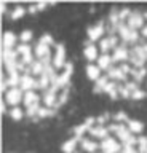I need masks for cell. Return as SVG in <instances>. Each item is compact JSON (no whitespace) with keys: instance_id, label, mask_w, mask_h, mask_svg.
Returning a JSON list of instances; mask_svg holds the SVG:
<instances>
[{"instance_id":"cell-32","label":"cell","mask_w":147,"mask_h":153,"mask_svg":"<svg viewBox=\"0 0 147 153\" xmlns=\"http://www.w3.org/2000/svg\"><path fill=\"white\" fill-rule=\"evenodd\" d=\"M54 115V110L53 108H48V107H42L39 110V115L37 117H40V118H48V117H53Z\"/></svg>"},{"instance_id":"cell-29","label":"cell","mask_w":147,"mask_h":153,"mask_svg":"<svg viewBox=\"0 0 147 153\" xmlns=\"http://www.w3.org/2000/svg\"><path fill=\"white\" fill-rule=\"evenodd\" d=\"M146 74H147V70L146 69H134V67H133V70H131V76L133 78H134V81H137V83H141L142 80L146 78Z\"/></svg>"},{"instance_id":"cell-30","label":"cell","mask_w":147,"mask_h":153,"mask_svg":"<svg viewBox=\"0 0 147 153\" xmlns=\"http://www.w3.org/2000/svg\"><path fill=\"white\" fill-rule=\"evenodd\" d=\"M7 85L10 88H19V83H21V75L19 74H15V75H8V78L5 80Z\"/></svg>"},{"instance_id":"cell-3","label":"cell","mask_w":147,"mask_h":153,"mask_svg":"<svg viewBox=\"0 0 147 153\" xmlns=\"http://www.w3.org/2000/svg\"><path fill=\"white\" fill-rule=\"evenodd\" d=\"M117 33H118V37H120V40L123 43H133V45H137V42H139V33H137V30L128 27L126 22L118 24V32Z\"/></svg>"},{"instance_id":"cell-49","label":"cell","mask_w":147,"mask_h":153,"mask_svg":"<svg viewBox=\"0 0 147 153\" xmlns=\"http://www.w3.org/2000/svg\"><path fill=\"white\" fill-rule=\"evenodd\" d=\"M5 10H7V5L2 3V13H5Z\"/></svg>"},{"instance_id":"cell-6","label":"cell","mask_w":147,"mask_h":153,"mask_svg":"<svg viewBox=\"0 0 147 153\" xmlns=\"http://www.w3.org/2000/svg\"><path fill=\"white\" fill-rule=\"evenodd\" d=\"M118 46V37L117 35H107L102 40H99V50L102 51V54H109V51H113Z\"/></svg>"},{"instance_id":"cell-47","label":"cell","mask_w":147,"mask_h":153,"mask_svg":"<svg viewBox=\"0 0 147 153\" xmlns=\"http://www.w3.org/2000/svg\"><path fill=\"white\" fill-rule=\"evenodd\" d=\"M37 11V5H32V7H29V13H35Z\"/></svg>"},{"instance_id":"cell-40","label":"cell","mask_w":147,"mask_h":153,"mask_svg":"<svg viewBox=\"0 0 147 153\" xmlns=\"http://www.w3.org/2000/svg\"><path fill=\"white\" fill-rule=\"evenodd\" d=\"M144 97H146V91H142L141 88L131 94V99L133 100H141V99H144Z\"/></svg>"},{"instance_id":"cell-25","label":"cell","mask_w":147,"mask_h":153,"mask_svg":"<svg viewBox=\"0 0 147 153\" xmlns=\"http://www.w3.org/2000/svg\"><path fill=\"white\" fill-rule=\"evenodd\" d=\"M128 129L131 131V134H141L144 129V123L139 120H130L128 121Z\"/></svg>"},{"instance_id":"cell-34","label":"cell","mask_w":147,"mask_h":153,"mask_svg":"<svg viewBox=\"0 0 147 153\" xmlns=\"http://www.w3.org/2000/svg\"><path fill=\"white\" fill-rule=\"evenodd\" d=\"M137 145H139V153H147V137H139L137 139Z\"/></svg>"},{"instance_id":"cell-9","label":"cell","mask_w":147,"mask_h":153,"mask_svg":"<svg viewBox=\"0 0 147 153\" xmlns=\"http://www.w3.org/2000/svg\"><path fill=\"white\" fill-rule=\"evenodd\" d=\"M126 24H128V27L134 29V30L142 29L144 27V14L139 13V11H133L130 14V18L126 19Z\"/></svg>"},{"instance_id":"cell-22","label":"cell","mask_w":147,"mask_h":153,"mask_svg":"<svg viewBox=\"0 0 147 153\" xmlns=\"http://www.w3.org/2000/svg\"><path fill=\"white\" fill-rule=\"evenodd\" d=\"M87 76L91 81H98L99 78H101V69H99L98 65H94V64H88L87 65Z\"/></svg>"},{"instance_id":"cell-15","label":"cell","mask_w":147,"mask_h":153,"mask_svg":"<svg viewBox=\"0 0 147 153\" xmlns=\"http://www.w3.org/2000/svg\"><path fill=\"white\" fill-rule=\"evenodd\" d=\"M107 76L110 80H113V81H128V75H125L122 72V69L120 67H112V69H109L107 70Z\"/></svg>"},{"instance_id":"cell-1","label":"cell","mask_w":147,"mask_h":153,"mask_svg":"<svg viewBox=\"0 0 147 153\" xmlns=\"http://www.w3.org/2000/svg\"><path fill=\"white\" fill-rule=\"evenodd\" d=\"M109 132H115L117 139L120 140V143H123V147H134L137 143V139L134 137V134H131V131L128 129V126L125 124H110L107 126Z\"/></svg>"},{"instance_id":"cell-23","label":"cell","mask_w":147,"mask_h":153,"mask_svg":"<svg viewBox=\"0 0 147 153\" xmlns=\"http://www.w3.org/2000/svg\"><path fill=\"white\" fill-rule=\"evenodd\" d=\"M118 88H120V86L117 85V81H109L107 86H106V89H104V93H106L110 99L115 100L118 96H120V94H118Z\"/></svg>"},{"instance_id":"cell-4","label":"cell","mask_w":147,"mask_h":153,"mask_svg":"<svg viewBox=\"0 0 147 153\" xmlns=\"http://www.w3.org/2000/svg\"><path fill=\"white\" fill-rule=\"evenodd\" d=\"M24 100V91L21 88H10L5 94V102L11 107H18V104H21Z\"/></svg>"},{"instance_id":"cell-14","label":"cell","mask_w":147,"mask_h":153,"mask_svg":"<svg viewBox=\"0 0 147 153\" xmlns=\"http://www.w3.org/2000/svg\"><path fill=\"white\" fill-rule=\"evenodd\" d=\"M90 136L94 137V139H101V140H104V139L109 137V129L107 126H99V124H94V126L90 129Z\"/></svg>"},{"instance_id":"cell-43","label":"cell","mask_w":147,"mask_h":153,"mask_svg":"<svg viewBox=\"0 0 147 153\" xmlns=\"http://www.w3.org/2000/svg\"><path fill=\"white\" fill-rule=\"evenodd\" d=\"M118 67L122 69V72H123L125 75H130V74H131V70H133V67H131L130 64H126V62H123V64H120Z\"/></svg>"},{"instance_id":"cell-19","label":"cell","mask_w":147,"mask_h":153,"mask_svg":"<svg viewBox=\"0 0 147 153\" xmlns=\"http://www.w3.org/2000/svg\"><path fill=\"white\" fill-rule=\"evenodd\" d=\"M16 35L13 32H5L2 37V45H3V50H11L13 46L16 45Z\"/></svg>"},{"instance_id":"cell-24","label":"cell","mask_w":147,"mask_h":153,"mask_svg":"<svg viewBox=\"0 0 147 153\" xmlns=\"http://www.w3.org/2000/svg\"><path fill=\"white\" fill-rule=\"evenodd\" d=\"M43 70H45V65L42 64V61H34L32 65L29 67V75L32 76H42L43 75Z\"/></svg>"},{"instance_id":"cell-45","label":"cell","mask_w":147,"mask_h":153,"mask_svg":"<svg viewBox=\"0 0 147 153\" xmlns=\"http://www.w3.org/2000/svg\"><path fill=\"white\" fill-rule=\"evenodd\" d=\"M106 120H109V115H101L99 118H96V123L99 124V126H102V123L106 121Z\"/></svg>"},{"instance_id":"cell-11","label":"cell","mask_w":147,"mask_h":153,"mask_svg":"<svg viewBox=\"0 0 147 153\" xmlns=\"http://www.w3.org/2000/svg\"><path fill=\"white\" fill-rule=\"evenodd\" d=\"M112 59L113 62H125L130 59V50L125 46V45H120V46H117L115 50H113V54H112Z\"/></svg>"},{"instance_id":"cell-44","label":"cell","mask_w":147,"mask_h":153,"mask_svg":"<svg viewBox=\"0 0 147 153\" xmlns=\"http://www.w3.org/2000/svg\"><path fill=\"white\" fill-rule=\"evenodd\" d=\"M120 153H139V152H137V150H134L133 147H123Z\"/></svg>"},{"instance_id":"cell-27","label":"cell","mask_w":147,"mask_h":153,"mask_svg":"<svg viewBox=\"0 0 147 153\" xmlns=\"http://www.w3.org/2000/svg\"><path fill=\"white\" fill-rule=\"evenodd\" d=\"M107 78H109V76L104 75V76H101L98 81H94V88H93L94 93H102V91L106 89V86H107V83H109Z\"/></svg>"},{"instance_id":"cell-21","label":"cell","mask_w":147,"mask_h":153,"mask_svg":"<svg viewBox=\"0 0 147 153\" xmlns=\"http://www.w3.org/2000/svg\"><path fill=\"white\" fill-rule=\"evenodd\" d=\"M24 105H26V108L27 107H31V105H34V104H40V96L35 93V91H27V93H24Z\"/></svg>"},{"instance_id":"cell-2","label":"cell","mask_w":147,"mask_h":153,"mask_svg":"<svg viewBox=\"0 0 147 153\" xmlns=\"http://www.w3.org/2000/svg\"><path fill=\"white\" fill-rule=\"evenodd\" d=\"M147 61V45H134L130 50V62L134 65V69H144V64Z\"/></svg>"},{"instance_id":"cell-38","label":"cell","mask_w":147,"mask_h":153,"mask_svg":"<svg viewBox=\"0 0 147 153\" xmlns=\"http://www.w3.org/2000/svg\"><path fill=\"white\" fill-rule=\"evenodd\" d=\"M131 13H133V11H131L130 8H122L120 11H118V19H120V22L123 21V19H128V18H130Z\"/></svg>"},{"instance_id":"cell-5","label":"cell","mask_w":147,"mask_h":153,"mask_svg":"<svg viewBox=\"0 0 147 153\" xmlns=\"http://www.w3.org/2000/svg\"><path fill=\"white\" fill-rule=\"evenodd\" d=\"M122 145L115 137H107L101 142V150L102 153H120L122 152Z\"/></svg>"},{"instance_id":"cell-18","label":"cell","mask_w":147,"mask_h":153,"mask_svg":"<svg viewBox=\"0 0 147 153\" xmlns=\"http://www.w3.org/2000/svg\"><path fill=\"white\" fill-rule=\"evenodd\" d=\"M34 54L39 57V61L42 59H45V57H48L51 56V53H50V46L48 45H43V43H37V46L34 48Z\"/></svg>"},{"instance_id":"cell-17","label":"cell","mask_w":147,"mask_h":153,"mask_svg":"<svg viewBox=\"0 0 147 153\" xmlns=\"http://www.w3.org/2000/svg\"><path fill=\"white\" fill-rule=\"evenodd\" d=\"M98 67L101 70H109V69H112L113 67V59H112V56L110 54H101L99 56V59H98Z\"/></svg>"},{"instance_id":"cell-7","label":"cell","mask_w":147,"mask_h":153,"mask_svg":"<svg viewBox=\"0 0 147 153\" xmlns=\"http://www.w3.org/2000/svg\"><path fill=\"white\" fill-rule=\"evenodd\" d=\"M66 48L64 45H61V43H58L56 45V54L53 57V67L56 70L58 69H63V67H66Z\"/></svg>"},{"instance_id":"cell-28","label":"cell","mask_w":147,"mask_h":153,"mask_svg":"<svg viewBox=\"0 0 147 153\" xmlns=\"http://www.w3.org/2000/svg\"><path fill=\"white\" fill-rule=\"evenodd\" d=\"M18 51L15 50H3L2 51V59L3 62H8V61H18Z\"/></svg>"},{"instance_id":"cell-42","label":"cell","mask_w":147,"mask_h":153,"mask_svg":"<svg viewBox=\"0 0 147 153\" xmlns=\"http://www.w3.org/2000/svg\"><path fill=\"white\" fill-rule=\"evenodd\" d=\"M125 86H126V88H128V91H130V93L133 94V93H134V91H137V89H139V86H137V81H126V83H125Z\"/></svg>"},{"instance_id":"cell-20","label":"cell","mask_w":147,"mask_h":153,"mask_svg":"<svg viewBox=\"0 0 147 153\" xmlns=\"http://www.w3.org/2000/svg\"><path fill=\"white\" fill-rule=\"evenodd\" d=\"M43 104H45V107H48V108L56 107V105H58V97H56V93H53L51 89L45 91V93H43Z\"/></svg>"},{"instance_id":"cell-50","label":"cell","mask_w":147,"mask_h":153,"mask_svg":"<svg viewBox=\"0 0 147 153\" xmlns=\"http://www.w3.org/2000/svg\"><path fill=\"white\" fill-rule=\"evenodd\" d=\"M144 19H147V13H144Z\"/></svg>"},{"instance_id":"cell-8","label":"cell","mask_w":147,"mask_h":153,"mask_svg":"<svg viewBox=\"0 0 147 153\" xmlns=\"http://www.w3.org/2000/svg\"><path fill=\"white\" fill-rule=\"evenodd\" d=\"M104 32H106V27H104V22H98L96 26H93V27H90L88 29V42H96V40H102V35H104Z\"/></svg>"},{"instance_id":"cell-10","label":"cell","mask_w":147,"mask_h":153,"mask_svg":"<svg viewBox=\"0 0 147 153\" xmlns=\"http://www.w3.org/2000/svg\"><path fill=\"white\" fill-rule=\"evenodd\" d=\"M19 88L24 91V93H27V91H35V88H37V78H34V76L29 75V74L21 75Z\"/></svg>"},{"instance_id":"cell-16","label":"cell","mask_w":147,"mask_h":153,"mask_svg":"<svg viewBox=\"0 0 147 153\" xmlns=\"http://www.w3.org/2000/svg\"><path fill=\"white\" fill-rule=\"evenodd\" d=\"M80 143H82V150L88 152V153H96L98 148H101V143H96L93 139H80Z\"/></svg>"},{"instance_id":"cell-41","label":"cell","mask_w":147,"mask_h":153,"mask_svg":"<svg viewBox=\"0 0 147 153\" xmlns=\"http://www.w3.org/2000/svg\"><path fill=\"white\" fill-rule=\"evenodd\" d=\"M118 94H120V97H123V99H130L131 97V93L128 91L126 86H120V88H118Z\"/></svg>"},{"instance_id":"cell-37","label":"cell","mask_w":147,"mask_h":153,"mask_svg":"<svg viewBox=\"0 0 147 153\" xmlns=\"http://www.w3.org/2000/svg\"><path fill=\"white\" fill-rule=\"evenodd\" d=\"M19 40L24 43V45H27V42L32 40V32L31 30H22L21 35H19Z\"/></svg>"},{"instance_id":"cell-31","label":"cell","mask_w":147,"mask_h":153,"mask_svg":"<svg viewBox=\"0 0 147 153\" xmlns=\"http://www.w3.org/2000/svg\"><path fill=\"white\" fill-rule=\"evenodd\" d=\"M10 117H11V120H15V121H19V120H22V117H24V112H22L19 107H13L10 110Z\"/></svg>"},{"instance_id":"cell-12","label":"cell","mask_w":147,"mask_h":153,"mask_svg":"<svg viewBox=\"0 0 147 153\" xmlns=\"http://www.w3.org/2000/svg\"><path fill=\"white\" fill-rule=\"evenodd\" d=\"M94 123H96V120H94V117H91V118H88L85 123L78 124V126H75V128H74L75 137H77V139H82V136L85 134V131H90V129L94 126Z\"/></svg>"},{"instance_id":"cell-36","label":"cell","mask_w":147,"mask_h":153,"mask_svg":"<svg viewBox=\"0 0 147 153\" xmlns=\"http://www.w3.org/2000/svg\"><path fill=\"white\" fill-rule=\"evenodd\" d=\"M113 120H115V121H118V123H123V121H130V118H128V115L125 113V112H117L115 115H113Z\"/></svg>"},{"instance_id":"cell-33","label":"cell","mask_w":147,"mask_h":153,"mask_svg":"<svg viewBox=\"0 0 147 153\" xmlns=\"http://www.w3.org/2000/svg\"><path fill=\"white\" fill-rule=\"evenodd\" d=\"M40 104H34V105H31V107H27L26 110V113H27V117H37L39 115V110H40Z\"/></svg>"},{"instance_id":"cell-39","label":"cell","mask_w":147,"mask_h":153,"mask_svg":"<svg viewBox=\"0 0 147 153\" xmlns=\"http://www.w3.org/2000/svg\"><path fill=\"white\" fill-rule=\"evenodd\" d=\"M40 43H43V45H48V46L54 45V42H53V37H51V35H48V33H45V35H42V37H40ZM54 46H56V45H54Z\"/></svg>"},{"instance_id":"cell-48","label":"cell","mask_w":147,"mask_h":153,"mask_svg":"<svg viewBox=\"0 0 147 153\" xmlns=\"http://www.w3.org/2000/svg\"><path fill=\"white\" fill-rule=\"evenodd\" d=\"M5 112H7V105H5V102H2V113L5 115Z\"/></svg>"},{"instance_id":"cell-46","label":"cell","mask_w":147,"mask_h":153,"mask_svg":"<svg viewBox=\"0 0 147 153\" xmlns=\"http://www.w3.org/2000/svg\"><path fill=\"white\" fill-rule=\"evenodd\" d=\"M141 33H142V37H144V38H147V24L141 29Z\"/></svg>"},{"instance_id":"cell-13","label":"cell","mask_w":147,"mask_h":153,"mask_svg":"<svg viewBox=\"0 0 147 153\" xmlns=\"http://www.w3.org/2000/svg\"><path fill=\"white\" fill-rule=\"evenodd\" d=\"M83 56L87 57L88 61H98V59H99V50H98V46L94 45V43L88 42L87 45H85Z\"/></svg>"},{"instance_id":"cell-35","label":"cell","mask_w":147,"mask_h":153,"mask_svg":"<svg viewBox=\"0 0 147 153\" xmlns=\"http://www.w3.org/2000/svg\"><path fill=\"white\" fill-rule=\"evenodd\" d=\"M24 13H26V10H24V7H16L15 10H13V13H11V18L13 19H19V18H22L24 16Z\"/></svg>"},{"instance_id":"cell-26","label":"cell","mask_w":147,"mask_h":153,"mask_svg":"<svg viewBox=\"0 0 147 153\" xmlns=\"http://www.w3.org/2000/svg\"><path fill=\"white\" fill-rule=\"evenodd\" d=\"M78 140H80V139H77V137H72V139H69V140H66L63 143V147H61V148H63V152L64 153H74Z\"/></svg>"}]
</instances>
